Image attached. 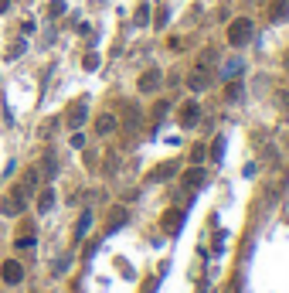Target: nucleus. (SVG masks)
<instances>
[{"label":"nucleus","mask_w":289,"mask_h":293,"mask_svg":"<svg viewBox=\"0 0 289 293\" xmlns=\"http://www.w3.org/2000/svg\"><path fill=\"white\" fill-rule=\"evenodd\" d=\"M48 14H51V17H61V14H65V0H51Z\"/></svg>","instance_id":"5701e85b"},{"label":"nucleus","mask_w":289,"mask_h":293,"mask_svg":"<svg viewBox=\"0 0 289 293\" xmlns=\"http://www.w3.org/2000/svg\"><path fill=\"white\" fill-rule=\"evenodd\" d=\"M160 82H164V72H160V68H150V72L140 75V92H156Z\"/></svg>","instance_id":"423d86ee"},{"label":"nucleus","mask_w":289,"mask_h":293,"mask_svg":"<svg viewBox=\"0 0 289 293\" xmlns=\"http://www.w3.org/2000/svg\"><path fill=\"white\" fill-rule=\"evenodd\" d=\"M289 17V0H272L269 4V21H286Z\"/></svg>","instance_id":"9b49d317"},{"label":"nucleus","mask_w":289,"mask_h":293,"mask_svg":"<svg viewBox=\"0 0 289 293\" xmlns=\"http://www.w3.org/2000/svg\"><path fill=\"white\" fill-rule=\"evenodd\" d=\"M34 246V236H21L17 239V249H31Z\"/></svg>","instance_id":"a878e982"},{"label":"nucleus","mask_w":289,"mask_h":293,"mask_svg":"<svg viewBox=\"0 0 289 293\" xmlns=\"http://www.w3.org/2000/svg\"><path fill=\"white\" fill-rule=\"evenodd\" d=\"M248 38H252V21H248V17H238V21L228 27V45L242 48V45H248Z\"/></svg>","instance_id":"f257e3e1"},{"label":"nucleus","mask_w":289,"mask_h":293,"mask_svg":"<svg viewBox=\"0 0 289 293\" xmlns=\"http://www.w3.org/2000/svg\"><path fill=\"white\" fill-rule=\"evenodd\" d=\"M24 48H27V41H24V38H21V41H14L11 51H7V58H21V55H24Z\"/></svg>","instance_id":"4be33fe9"},{"label":"nucleus","mask_w":289,"mask_h":293,"mask_svg":"<svg viewBox=\"0 0 289 293\" xmlns=\"http://www.w3.org/2000/svg\"><path fill=\"white\" fill-rule=\"evenodd\" d=\"M24 198H27V191H24V188H14V191L7 194V201L0 204V212L4 215H21L24 212Z\"/></svg>","instance_id":"7ed1b4c3"},{"label":"nucleus","mask_w":289,"mask_h":293,"mask_svg":"<svg viewBox=\"0 0 289 293\" xmlns=\"http://www.w3.org/2000/svg\"><path fill=\"white\" fill-rule=\"evenodd\" d=\"M58 174V164H55V154H45V178L51 181Z\"/></svg>","instance_id":"a211bd4d"},{"label":"nucleus","mask_w":289,"mask_h":293,"mask_svg":"<svg viewBox=\"0 0 289 293\" xmlns=\"http://www.w3.org/2000/svg\"><path fill=\"white\" fill-rule=\"evenodd\" d=\"M238 96H242V82H228V89H224V99H228V102H235V99H238Z\"/></svg>","instance_id":"f3484780"},{"label":"nucleus","mask_w":289,"mask_h":293,"mask_svg":"<svg viewBox=\"0 0 289 293\" xmlns=\"http://www.w3.org/2000/svg\"><path fill=\"white\" fill-rule=\"evenodd\" d=\"M204 181H208V174H204L201 167H190L187 174H184V184H187L190 191H198V188H204Z\"/></svg>","instance_id":"9d476101"},{"label":"nucleus","mask_w":289,"mask_h":293,"mask_svg":"<svg viewBox=\"0 0 289 293\" xmlns=\"http://www.w3.org/2000/svg\"><path fill=\"white\" fill-rule=\"evenodd\" d=\"M187 85H190V92H204L208 85H211V72H208L204 65H198V68L187 75Z\"/></svg>","instance_id":"20e7f679"},{"label":"nucleus","mask_w":289,"mask_h":293,"mask_svg":"<svg viewBox=\"0 0 289 293\" xmlns=\"http://www.w3.org/2000/svg\"><path fill=\"white\" fill-rule=\"evenodd\" d=\"M198 120H201V106L194 99L184 102V106H180V126H194Z\"/></svg>","instance_id":"0eeeda50"},{"label":"nucleus","mask_w":289,"mask_h":293,"mask_svg":"<svg viewBox=\"0 0 289 293\" xmlns=\"http://www.w3.org/2000/svg\"><path fill=\"white\" fill-rule=\"evenodd\" d=\"M55 208V188H41L38 191V212H51Z\"/></svg>","instance_id":"f8f14e48"},{"label":"nucleus","mask_w":289,"mask_h":293,"mask_svg":"<svg viewBox=\"0 0 289 293\" xmlns=\"http://www.w3.org/2000/svg\"><path fill=\"white\" fill-rule=\"evenodd\" d=\"M82 65H85V72H95V68H99V55H95V51H89V55L82 58Z\"/></svg>","instance_id":"412c9836"},{"label":"nucleus","mask_w":289,"mask_h":293,"mask_svg":"<svg viewBox=\"0 0 289 293\" xmlns=\"http://www.w3.org/2000/svg\"><path fill=\"white\" fill-rule=\"evenodd\" d=\"M224 154V136H214V143H211V160H221Z\"/></svg>","instance_id":"6ab92c4d"},{"label":"nucleus","mask_w":289,"mask_h":293,"mask_svg":"<svg viewBox=\"0 0 289 293\" xmlns=\"http://www.w3.org/2000/svg\"><path fill=\"white\" fill-rule=\"evenodd\" d=\"M136 24H140V27H143V24H150V7H146V4H140V7H136Z\"/></svg>","instance_id":"aec40b11"},{"label":"nucleus","mask_w":289,"mask_h":293,"mask_svg":"<svg viewBox=\"0 0 289 293\" xmlns=\"http://www.w3.org/2000/svg\"><path fill=\"white\" fill-rule=\"evenodd\" d=\"M72 146H85V136L78 133V130H75V133H72Z\"/></svg>","instance_id":"bb28decb"},{"label":"nucleus","mask_w":289,"mask_h":293,"mask_svg":"<svg viewBox=\"0 0 289 293\" xmlns=\"http://www.w3.org/2000/svg\"><path fill=\"white\" fill-rule=\"evenodd\" d=\"M112 130H116V116H109V113H102L99 120H95V133H99V136H109Z\"/></svg>","instance_id":"4468645a"},{"label":"nucleus","mask_w":289,"mask_h":293,"mask_svg":"<svg viewBox=\"0 0 289 293\" xmlns=\"http://www.w3.org/2000/svg\"><path fill=\"white\" fill-rule=\"evenodd\" d=\"M170 21V14H167V7H160V11H156V27H164V24Z\"/></svg>","instance_id":"393cba45"},{"label":"nucleus","mask_w":289,"mask_h":293,"mask_svg":"<svg viewBox=\"0 0 289 293\" xmlns=\"http://www.w3.org/2000/svg\"><path fill=\"white\" fill-rule=\"evenodd\" d=\"M34 27H38L34 21H24V24H21V31H24V34H34Z\"/></svg>","instance_id":"cd10ccee"},{"label":"nucleus","mask_w":289,"mask_h":293,"mask_svg":"<svg viewBox=\"0 0 289 293\" xmlns=\"http://www.w3.org/2000/svg\"><path fill=\"white\" fill-rule=\"evenodd\" d=\"M174 170H177V164H174V160H167V164H160V167L150 174V181H167V178H174Z\"/></svg>","instance_id":"2eb2a0df"},{"label":"nucleus","mask_w":289,"mask_h":293,"mask_svg":"<svg viewBox=\"0 0 289 293\" xmlns=\"http://www.w3.org/2000/svg\"><path fill=\"white\" fill-rule=\"evenodd\" d=\"M85 116H89V102H85V99H75L72 106H68V116H65V120H68V130H78V126L85 123Z\"/></svg>","instance_id":"f03ea898"},{"label":"nucleus","mask_w":289,"mask_h":293,"mask_svg":"<svg viewBox=\"0 0 289 293\" xmlns=\"http://www.w3.org/2000/svg\"><path fill=\"white\" fill-rule=\"evenodd\" d=\"M245 68V62L242 58H232V62H224V68H221V79L224 82H232V79H238V72Z\"/></svg>","instance_id":"ddd939ff"},{"label":"nucleus","mask_w":289,"mask_h":293,"mask_svg":"<svg viewBox=\"0 0 289 293\" xmlns=\"http://www.w3.org/2000/svg\"><path fill=\"white\" fill-rule=\"evenodd\" d=\"M0 276H4V283H11V286H17V283L24 280V266L17 259H7L4 266H0Z\"/></svg>","instance_id":"39448f33"},{"label":"nucleus","mask_w":289,"mask_h":293,"mask_svg":"<svg viewBox=\"0 0 289 293\" xmlns=\"http://www.w3.org/2000/svg\"><path fill=\"white\" fill-rule=\"evenodd\" d=\"M126 222H130V212H126V208H112L109 222H106V232H116V228H122Z\"/></svg>","instance_id":"1a4fd4ad"},{"label":"nucleus","mask_w":289,"mask_h":293,"mask_svg":"<svg viewBox=\"0 0 289 293\" xmlns=\"http://www.w3.org/2000/svg\"><path fill=\"white\" fill-rule=\"evenodd\" d=\"M89 225H92V212H82V218H78V225H75V242H82V239H85Z\"/></svg>","instance_id":"dca6fc26"},{"label":"nucleus","mask_w":289,"mask_h":293,"mask_svg":"<svg viewBox=\"0 0 289 293\" xmlns=\"http://www.w3.org/2000/svg\"><path fill=\"white\" fill-rule=\"evenodd\" d=\"M180 225H184V212H180V208H170V212H164V228H167L170 236H177Z\"/></svg>","instance_id":"6e6552de"},{"label":"nucleus","mask_w":289,"mask_h":293,"mask_svg":"<svg viewBox=\"0 0 289 293\" xmlns=\"http://www.w3.org/2000/svg\"><path fill=\"white\" fill-rule=\"evenodd\" d=\"M204 154H208L204 146H194V150H190V164H201V160H204Z\"/></svg>","instance_id":"b1692460"},{"label":"nucleus","mask_w":289,"mask_h":293,"mask_svg":"<svg viewBox=\"0 0 289 293\" xmlns=\"http://www.w3.org/2000/svg\"><path fill=\"white\" fill-rule=\"evenodd\" d=\"M7 7H11V0H0V14L7 11Z\"/></svg>","instance_id":"c85d7f7f"}]
</instances>
